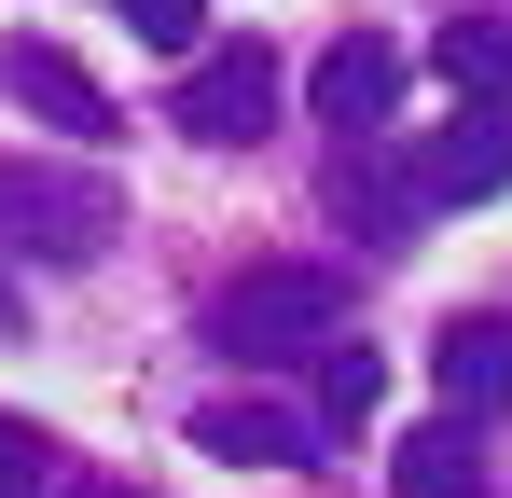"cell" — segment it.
Returning a JSON list of instances; mask_svg holds the SVG:
<instances>
[{
    "mask_svg": "<svg viewBox=\"0 0 512 498\" xmlns=\"http://www.w3.org/2000/svg\"><path fill=\"white\" fill-rule=\"evenodd\" d=\"M319 332H346V263H277V277H236L208 305V346L222 360H319Z\"/></svg>",
    "mask_w": 512,
    "mask_h": 498,
    "instance_id": "cell-1",
    "label": "cell"
},
{
    "mask_svg": "<svg viewBox=\"0 0 512 498\" xmlns=\"http://www.w3.org/2000/svg\"><path fill=\"white\" fill-rule=\"evenodd\" d=\"M111 180H84V166H0V236L28 249V263H97L111 249Z\"/></svg>",
    "mask_w": 512,
    "mask_h": 498,
    "instance_id": "cell-2",
    "label": "cell"
},
{
    "mask_svg": "<svg viewBox=\"0 0 512 498\" xmlns=\"http://www.w3.org/2000/svg\"><path fill=\"white\" fill-rule=\"evenodd\" d=\"M277 97H291V83H277V56H263V42H208V56L180 70L167 125H180V139H208V153H222V139H263V125H277Z\"/></svg>",
    "mask_w": 512,
    "mask_h": 498,
    "instance_id": "cell-3",
    "label": "cell"
},
{
    "mask_svg": "<svg viewBox=\"0 0 512 498\" xmlns=\"http://www.w3.org/2000/svg\"><path fill=\"white\" fill-rule=\"evenodd\" d=\"M0 97H14L28 125H56V139H111V125H125V111L97 97V70L56 56V42H0Z\"/></svg>",
    "mask_w": 512,
    "mask_h": 498,
    "instance_id": "cell-4",
    "label": "cell"
},
{
    "mask_svg": "<svg viewBox=\"0 0 512 498\" xmlns=\"http://www.w3.org/2000/svg\"><path fill=\"white\" fill-rule=\"evenodd\" d=\"M429 208H471V194H512V97H471L443 139H429Z\"/></svg>",
    "mask_w": 512,
    "mask_h": 498,
    "instance_id": "cell-5",
    "label": "cell"
},
{
    "mask_svg": "<svg viewBox=\"0 0 512 498\" xmlns=\"http://www.w3.org/2000/svg\"><path fill=\"white\" fill-rule=\"evenodd\" d=\"M194 443H208L222 471H291V485L319 471V429L277 415V402H208V415H194Z\"/></svg>",
    "mask_w": 512,
    "mask_h": 498,
    "instance_id": "cell-6",
    "label": "cell"
},
{
    "mask_svg": "<svg viewBox=\"0 0 512 498\" xmlns=\"http://www.w3.org/2000/svg\"><path fill=\"white\" fill-rule=\"evenodd\" d=\"M388 498H485V415H429L388 443Z\"/></svg>",
    "mask_w": 512,
    "mask_h": 498,
    "instance_id": "cell-7",
    "label": "cell"
},
{
    "mask_svg": "<svg viewBox=\"0 0 512 498\" xmlns=\"http://www.w3.org/2000/svg\"><path fill=\"white\" fill-rule=\"evenodd\" d=\"M429 374H443V402H457V415H512V319H443Z\"/></svg>",
    "mask_w": 512,
    "mask_h": 498,
    "instance_id": "cell-8",
    "label": "cell"
},
{
    "mask_svg": "<svg viewBox=\"0 0 512 498\" xmlns=\"http://www.w3.org/2000/svg\"><path fill=\"white\" fill-rule=\"evenodd\" d=\"M319 111H333L346 139L388 125V111H402V42H333V56H319Z\"/></svg>",
    "mask_w": 512,
    "mask_h": 498,
    "instance_id": "cell-9",
    "label": "cell"
},
{
    "mask_svg": "<svg viewBox=\"0 0 512 498\" xmlns=\"http://www.w3.org/2000/svg\"><path fill=\"white\" fill-rule=\"evenodd\" d=\"M374 402H388V360L346 346V332H319V429H360Z\"/></svg>",
    "mask_w": 512,
    "mask_h": 498,
    "instance_id": "cell-10",
    "label": "cell"
},
{
    "mask_svg": "<svg viewBox=\"0 0 512 498\" xmlns=\"http://www.w3.org/2000/svg\"><path fill=\"white\" fill-rule=\"evenodd\" d=\"M429 208V180H388V166H333V222H360V236H402Z\"/></svg>",
    "mask_w": 512,
    "mask_h": 498,
    "instance_id": "cell-11",
    "label": "cell"
},
{
    "mask_svg": "<svg viewBox=\"0 0 512 498\" xmlns=\"http://www.w3.org/2000/svg\"><path fill=\"white\" fill-rule=\"evenodd\" d=\"M429 56H443L457 83H471V97H512V28H499V14H457V28H443Z\"/></svg>",
    "mask_w": 512,
    "mask_h": 498,
    "instance_id": "cell-12",
    "label": "cell"
},
{
    "mask_svg": "<svg viewBox=\"0 0 512 498\" xmlns=\"http://www.w3.org/2000/svg\"><path fill=\"white\" fill-rule=\"evenodd\" d=\"M125 28H139L153 56H194V42H208V0H125Z\"/></svg>",
    "mask_w": 512,
    "mask_h": 498,
    "instance_id": "cell-13",
    "label": "cell"
},
{
    "mask_svg": "<svg viewBox=\"0 0 512 498\" xmlns=\"http://www.w3.org/2000/svg\"><path fill=\"white\" fill-rule=\"evenodd\" d=\"M56 485V457H42V429H14V415H0V498H42Z\"/></svg>",
    "mask_w": 512,
    "mask_h": 498,
    "instance_id": "cell-14",
    "label": "cell"
},
{
    "mask_svg": "<svg viewBox=\"0 0 512 498\" xmlns=\"http://www.w3.org/2000/svg\"><path fill=\"white\" fill-rule=\"evenodd\" d=\"M14 332H28V291H14V277H0V346H14Z\"/></svg>",
    "mask_w": 512,
    "mask_h": 498,
    "instance_id": "cell-15",
    "label": "cell"
},
{
    "mask_svg": "<svg viewBox=\"0 0 512 498\" xmlns=\"http://www.w3.org/2000/svg\"><path fill=\"white\" fill-rule=\"evenodd\" d=\"M56 498H139V485H56Z\"/></svg>",
    "mask_w": 512,
    "mask_h": 498,
    "instance_id": "cell-16",
    "label": "cell"
}]
</instances>
